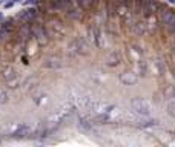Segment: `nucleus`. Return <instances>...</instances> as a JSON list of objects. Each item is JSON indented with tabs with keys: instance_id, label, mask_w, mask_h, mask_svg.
Instances as JSON below:
<instances>
[{
	"instance_id": "1",
	"label": "nucleus",
	"mask_w": 175,
	"mask_h": 147,
	"mask_svg": "<svg viewBox=\"0 0 175 147\" xmlns=\"http://www.w3.org/2000/svg\"><path fill=\"white\" fill-rule=\"evenodd\" d=\"M131 106H132V110L137 114V115H141V116H149L152 114V107L151 104L147 103L144 98H140L137 97L131 101Z\"/></svg>"
},
{
	"instance_id": "2",
	"label": "nucleus",
	"mask_w": 175,
	"mask_h": 147,
	"mask_svg": "<svg viewBox=\"0 0 175 147\" xmlns=\"http://www.w3.org/2000/svg\"><path fill=\"white\" fill-rule=\"evenodd\" d=\"M29 29H31V35L37 40V43H39V44H42V46L48 44V41H49V34H48V31H46L42 25L34 23V25L29 26Z\"/></svg>"
},
{
	"instance_id": "3",
	"label": "nucleus",
	"mask_w": 175,
	"mask_h": 147,
	"mask_svg": "<svg viewBox=\"0 0 175 147\" xmlns=\"http://www.w3.org/2000/svg\"><path fill=\"white\" fill-rule=\"evenodd\" d=\"M137 75L134 72H123V74H120V81L123 83L124 86H134L135 83H137Z\"/></svg>"
},
{
	"instance_id": "4",
	"label": "nucleus",
	"mask_w": 175,
	"mask_h": 147,
	"mask_svg": "<svg viewBox=\"0 0 175 147\" xmlns=\"http://www.w3.org/2000/svg\"><path fill=\"white\" fill-rule=\"evenodd\" d=\"M75 46H77V52L81 54V55H86L89 54V44L86 43V40L83 39V37H78L75 40Z\"/></svg>"
},
{
	"instance_id": "5",
	"label": "nucleus",
	"mask_w": 175,
	"mask_h": 147,
	"mask_svg": "<svg viewBox=\"0 0 175 147\" xmlns=\"http://www.w3.org/2000/svg\"><path fill=\"white\" fill-rule=\"evenodd\" d=\"M22 18V20H25V22H28V23H31L34 18L37 17V9H34V8H29V9H25V11H22L20 12V15H18Z\"/></svg>"
},
{
	"instance_id": "6",
	"label": "nucleus",
	"mask_w": 175,
	"mask_h": 147,
	"mask_svg": "<svg viewBox=\"0 0 175 147\" xmlns=\"http://www.w3.org/2000/svg\"><path fill=\"white\" fill-rule=\"evenodd\" d=\"M158 8V5H157V2H152V0H146L144 2V8H143V12H144V17H151L155 9Z\"/></svg>"
},
{
	"instance_id": "7",
	"label": "nucleus",
	"mask_w": 175,
	"mask_h": 147,
	"mask_svg": "<svg viewBox=\"0 0 175 147\" xmlns=\"http://www.w3.org/2000/svg\"><path fill=\"white\" fill-rule=\"evenodd\" d=\"M106 61H108V66H117V64H120V61H122V55H120V52L114 51V52L109 54Z\"/></svg>"
},
{
	"instance_id": "8",
	"label": "nucleus",
	"mask_w": 175,
	"mask_h": 147,
	"mask_svg": "<svg viewBox=\"0 0 175 147\" xmlns=\"http://www.w3.org/2000/svg\"><path fill=\"white\" fill-rule=\"evenodd\" d=\"M45 68H49V69H59V68H62V61H60L59 58H49V60H46Z\"/></svg>"
},
{
	"instance_id": "9",
	"label": "nucleus",
	"mask_w": 175,
	"mask_h": 147,
	"mask_svg": "<svg viewBox=\"0 0 175 147\" xmlns=\"http://www.w3.org/2000/svg\"><path fill=\"white\" fill-rule=\"evenodd\" d=\"M164 97L166 98H174L175 97V87L174 86H168L164 89Z\"/></svg>"
},
{
	"instance_id": "10",
	"label": "nucleus",
	"mask_w": 175,
	"mask_h": 147,
	"mask_svg": "<svg viewBox=\"0 0 175 147\" xmlns=\"http://www.w3.org/2000/svg\"><path fill=\"white\" fill-rule=\"evenodd\" d=\"M8 100H9L8 92H6V90H3V89H0V104H5V103H8Z\"/></svg>"
},
{
	"instance_id": "11",
	"label": "nucleus",
	"mask_w": 175,
	"mask_h": 147,
	"mask_svg": "<svg viewBox=\"0 0 175 147\" xmlns=\"http://www.w3.org/2000/svg\"><path fill=\"white\" fill-rule=\"evenodd\" d=\"M168 114H169L172 118H175V101H172V103L168 104Z\"/></svg>"
},
{
	"instance_id": "12",
	"label": "nucleus",
	"mask_w": 175,
	"mask_h": 147,
	"mask_svg": "<svg viewBox=\"0 0 175 147\" xmlns=\"http://www.w3.org/2000/svg\"><path fill=\"white\" fill-rule=\"evenodd\" d=\"M17 2H18V0H9V2L5 3V8H11V6H12L14 3H17Z\"/></svg>"
},
{
	"instance_id": "13",
	"label": "nucleus",
	"mask_w": 175,
	"mask_h": 147,
	"mask_svg": "<svg viewBox=\"0 0 175 147\" xmlns=\"http://www.w3.org/2000/svg\"><path fill=\"white\" fill-rule=\"evenodd\" d=\"M2 18H3V14H2V12H0V20H2Z\"/></svg>"
},
{
	"instance_id": "14",
	"label": "nucleus",
	"mask_w": 175,
	"mask_h": 147,
	"mask_svg": "<svg viewBox=\"0 0 175 147\" xmlns=\"http://www.w3.org/2000/svg\"><path fill=\"white\" fill-rule=\"evenodd\" d=\"M174 55H175V48H174Z\"/></svg>"
}]
</instances>
